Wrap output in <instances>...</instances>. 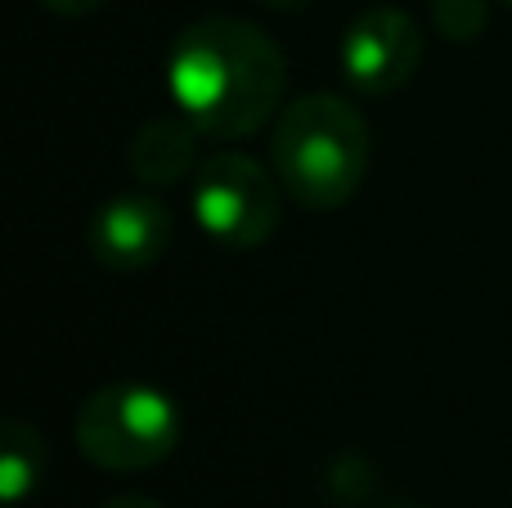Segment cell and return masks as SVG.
Returning a JSON list of instances; mask_svg holds the SVG:
<instances>
[{"mask_svg":"<svg viewBox=\"0 0 512 508\" xmlns=\"http://www.w3.org/2000/svg\"><path fill=\"white\" fill-rule=\"evenodd\" d=\"M45 473V441L32 423H5L0 428V491L9 504H23L41 486Z\"/></svg>","mask_w":512,"mask_h":508,"instance_id":"8","label":"cell"},{"mask_svg":"<svg viewBox=\"0 0 512 508\" xmlns=\"http://www.w3.org/2000/svg\"><path fill=\"white\" fill-rule=\"evenodd\" d=\"M279 45L248 18L212 14L176 36L167 59V86L176 108L212 140H243L261 131L283 99Z\"/></svg>","mask_w":512,"mask_h":508,"instance_id":"1","label":"cell"},{"mask_svg":"<svg viewBox=\"0 0 512 508\" xmlns=\"http://www.w3.org/2000/svg\"><path fill=\"white\" fill-rule=\"evenodd\" d=\"M270 9H306V5H315V0H265Z\"/></svg>","mask_w":512,"mask_h":508,"instance_id":"12","label":"cell"},{"mask_svg":"<svg viewBox=\"0 0 512 508\" xmlns=\"http://www.w3.org/2000/svg\"><path fill=\"white\" fill-rule=\"evenodd\" d=\"M99 508H162V504L158 500H144V495H117V500H108Z\"/></svg>","mask_w":512,"mask_h":508,"instance_id":"11","label":"cell"},{"mask_svg":"<svg viewBox=\"0 0 512 508\" xmlns=\"http://www.w3.org/2000/svg\"><path fill=\"white\" fill-rule=\"evenodd\" d=\"M490 5L486 0H432V23L445 41H477L486 32Z\"/></svg>","mask_w":512,"mask_h":508,"instance_id":"9","label":"cell"},{"mask_svg":"<svg viewBox=\"0 0 512 508\" xmlns=\"http://www.w3.org/2000/svg\"><path fill=\"white\" fill-rule=\"evenodd\" d=\"M279 189L248 153H212L194 176V221L225 248H261L279 230Z\"/></svg>","mask_w":512,"mask_h":508,"instance_id":"4","label":"cell"},{"mask_svg":"<svg viewBox=\"0 0 512 508\" xmlns=\"http://www.w3.org/2000/svg\"><path fill=\"white\" fill-rule=\"evenodd\" d=\"M270 162L292 203L333 212L369 171V126L342 95H301L279 113Z\"/></svg>","mask_w":512,"mask_h":508,"instance_id":"2","label":"cell"},{"mask_svg":"<svg viewBox=\"0 0 512 508\" xmlns=\"http://www.w3.org/2000/svg\"><path fill=\"white\" fill-rule=\"evenodd\" d=\"M41 5L59 18H86V14H95L104 0H41Z\"/></svg>","mask_w":512,"mask_h":508,"instance_id":"10","label":"cell"},{"mask_svg":"<svg viewBox=\"0 0 512 508\" xmlns=\"http://www.w3.org/2000/svg\"><path fill=\"white\" fill-rule=\"evenodd\" d=\"M198 126L185 113H158L131 140V176L140 185H176L198 162Z\"/></svg>","mask_w":512,"mask_h":508,"instance_id":"7","label":"cell"},{"mask_svg":"<svg viewBox=\"0 0 512 508\" xmlns=\"http://www.w3.org/2000/svg\"><path fill=\"white\" fill-rule=\"evenodd\" d=\"M180 419L176 401L158 387L144 383H113L99 387L81 401L72 419L81 455L104 473H144L162 464L180 446Z\"/></svg>","mask_w":512,"mask_h":508,"instance_id":"3","label":"cell"},{"mask_svg":"<svg viewBox=\"0 0 512 508\" xmlns=\"http://www.w3.org/2000/svg\"><path fill=\"white\" fill-rule=\"evenodd\" d=\"M423 63V32L405 9H364L342 36V72L364 95H391Z\"/></svg>","mask_w":512,"mask_h":508,"instance_id":"5","label":"cell"},{"mask_svg":"<svg viewBox=\"0 0 512 508\" xmlns=\"http://www.w3.org/2000/svg\"><path fill=\"white\" fill-rule=\"evenodd\" d=\"M171 212L153 194L135 189V194H117L90 216V252L99 266L135 275L149 270L162 252L171 248Z\"/></svg>","mask_w":512,"mask_h":508,"instance_id":"6","label":"cell"}]
</instances>
